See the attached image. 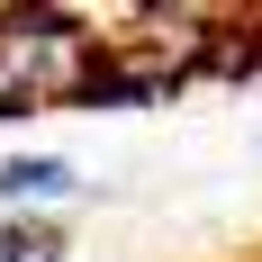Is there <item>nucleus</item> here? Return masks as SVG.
Instances as JSON below:
<instances>
[{"mask_svg":"<svg viewBox=\"0 0 262 262\" xmlns=\"http://www.w3.org/2000/svg\"><path fill=\"white\" fill-rule=\"evenodd\" d=\"M0 262H73V244L46 217H0Z\"/></svg>","mask_w":262,"mask_h":262,"instance_id":"obj_3","label":"nucleus"},{"mask_svg":"<svg viewBox=\"0 0 262 262\" xmlns=\"http://www.w3.org/2000/svg\"><path fill=\"white\" fill-rule=\"evenodd\" d=\"M63 199H81V172L63 154H9L0 163V217H46Z\"/></svg>","mask_w":262,"mask_h":262,"instance_id":"obj_2","label":"nucleus"},{"mask_svg":"<svg viewBox=\"0 0 262 262\" xmlns=\"http://www.w3.org/2000/svg\"><path fill=\"white\" fill-rule=\"evenodd\" d=\"M100 63H108V46L91 36V18H73V9H0V118L91 100Z\"/></svg>","mask_w":262,"mask_h":262,"instance_id":"obj_1","label":"nucleus"}]
</instances>
